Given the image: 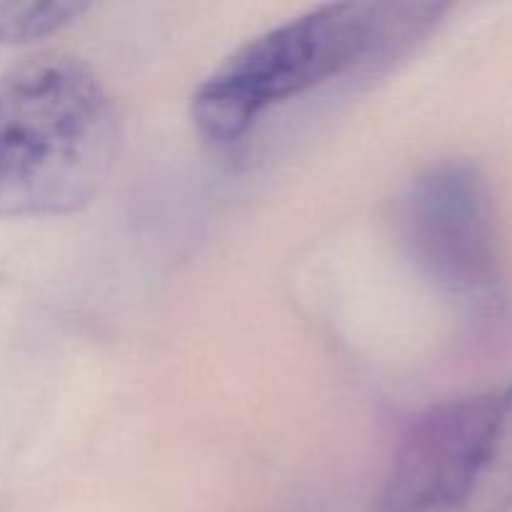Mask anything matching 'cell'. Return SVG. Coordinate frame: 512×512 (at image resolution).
I'll return each mask as SVG.
<instances>
[{
  "mask_svg": "<svg viewBox=\"0 0 512 512\" xmlns=\"http://www.w3.org/2000/svg\"><path fill=\"white\" fill-rule=\"evenodd\" d=\"M448 13L443 3H328L255 35L193 93L205 140H243L275 105L413 48Z\"/></svg>",
  "mask_w": 512,
  "mask_h": 512,
  "instance_id": "obj_1",
  "label": "cell"
},
{
  "mask_svg": "<svg viewBox=\"0 0 512 512\" xmlns=\"http://www.w3.org/2000/svg\"><path fill=\"white\" fill-rule=\"evenodd\" d=\"M118 148L113 98L80 58L35 53L0 73V218L85 208Z\"/></svg>",
  "mask_w": 512,
  "mask_h": 512,
  "instance_id": "obj_2",
  "label": "cell"
},
{
  "mask_svg": "<svg viewBox=\"0 0 512 512\" xmlns=\"http://www.w3.org/2000/svg\"><path fill=\"white\" fill-rule=\"evenodd\" d=\"M370 512H512V380L420 413Z\"/></svg>",
  "mask_w": 512,
  "mask_h": 512,
  "instance_id": "obj_3",
  "label": "cell"
},
{
  "mask_svg": "<svg viewBox=\"0 0 512 512\" xmlns=\"http://www.w3.org/2000/svg\"><path fill=\"white\" fill-rule=\"evenodd\" d=\"M398 235L418 273L445 295L478 308L498 300V215L478 165L445 160L423 170L400 195Z\"/></svg>",
  "mask_w": 512,
  "mask_h": 512,
  "instance_id": "obj_4",
  "label": "cell"
},
{
  "mask_svg": "<svg viewBox=\"0 0 512 512\" xmlns=\"http://www.w3.org/2000/svg\"><path fill=\"white\" fill-rule=\"evenodd\" d=\"M93 5L73 0H45V3H3L0 5V43L25 45L43 40L85 15Z\"/></svg>",
  "mask_w": 512,
  "mask_h": 512,
  "instance_id": "obj_5",
  "label": "cell"
}]
</instances>
